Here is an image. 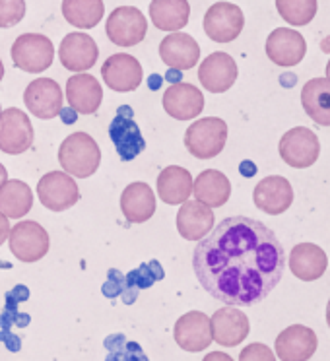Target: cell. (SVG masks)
<instances>
[{"instance_id": "19", "label": "cell", "mask_w": 330, "mask_h": 361, "mask_svg": "<svg viewBox=\"0 0 330 361\" xmlns=\"http://www.w3.org/2000/svg\"><path fill=\"white\" fill-rule=\"evenodd\" d=\"M204 94L192 84H171L164 94V109L177 121L197 118L204 109Z\"/></svg>"}, {"instance_id": "5", "label": "cell", "mask_w": 330, "mask_h": 361, "mask_svg": "<svg viewBox=\"0 0 330 361\" xmlns=\"http://www.w3.org/2000/svg\"><path fill=\"white\" fill-rule=\"evenodd\" d=\"M10 251L22 262H37L49 252L51 239L47 229L33 220L18 221L14 228H10L8 235Z\"/></svg>"}, {"instance_id": "17", "label": "cell", "mask_w": 330, "mask_h": 361, "mask_svg": "<svg viewBox=\"0 0 330 361\" xmlns=\"http://www.w3.org/2000/svg\"><path fill=\"white\" fill-rule=\"evenodd\" d=\"M317 334L309 326L293 324L276 338V355L282 361H307L317 352Z\"/></svg>"}, {"instance_id": "8", "label": "cell", "mask_w": 330, "mask_h": 361, "mask_svg": "<svg viewBox=\"0 0 330 361\" xmlns=\"http://www.w3.org/2000/svg\"><path fill=\"white\" fill-rule=\"evenodd\" d=\"M280 156L286 164L295 169H305L319 159L321 154V142L311 128L295 126L283 134L280 140Z\"/></svg>"}, {"instance_id": "42", "label": "cell", "mask_w": 330, "mask_h": 361, "mask_svg": "<svg viewBox=\"0 0 330 361\" xmlns=\"http://www.w3.org/2000/svg\"><path fill=\"white\" fill-rule=\"evenodd\" d=\"M157 86H159V78L154 76V78H152V90H157Z\"/></svg>"}, {"instance_id": "16", "label": "cell", "mask_w": 330, "mask_h": 361, "mask_svg": "<svg viewBox=\"0 0 330 361\" xmlns=\"http://www.w3.org/2000/svg\"><path fill=\"white\" fill-rule=\"evenodd\" d=\"M99 56V49L90 35L86 33H68L64 35L59 47V59L66 71L71 72H86L90 71Z\"/></svg>"}, {"instance_id": "6", "label": "cell", "mask_w": 330, "mask_h": 361, "mask_svg": "<svg viewBox=\"0 0 330 361\" xmlns=\"http://www.w3.org/2000/svg\"><path fill=\"white\" fill-rule=\"evenodd\" d=\"M105 33L118 47H134L146 37L148 20L134 6H118L107 18Z\"/></svg>"}, {"instance_id": "44", "label": "cell", "mask_w": 330, "mask_h": 361, "mask_svg": "<svg viewBox=\"0 0 330 361\" xmlns=\"http://www.w3.org/2000/svg\"><path fill=\"white\" fill-rule=\"evenodd\" d=\"M326 322H329V326H330V299H329V305H326Z\"/></svg>"}, {"instance_id": "33", "label": "cell", "mask_w": 330, "mask_h": 361, "mask_svg": "<svg viewBox=\"0 0 330 361\" xmlns=\"http://www.w3.org/2000/svg\"><path fill=\"white\" fill-rule=\"evenodd\" d=\"M276 8L290 25H307L317 16V0H276Z\"/></svg>"}, {"instance_id": "45", "label": "cell", "mask_w": 330, "mask_h": 361, "mask_svg": "<svg viewBox=\"0 0 330 361\" xmlns=\"http://www.w3.org/2000/svg\"><path fill=\"white\" fill-rule=\"evenodd\" d=\"M326 80H330V61L329 64H326Z\"/></svg>"}, {"instance_id": "10", "label": "cell", "mask_w": 330, "mask_h": 361, "mask_svg": "<svg viewBox=\"0 0 330 361\" xmlns=\"http://www.w3.org/2000/svg\"><path fill=\"white\" fill-rule=\"evenodd\" d=\"M245 27L243 10L231 2H216L204 14V32L216 43L236 41Z\"/></svg>"}, {"instance_id": "36", "label": "cell", "mask_w": 330, "mask_h": 361, "mask_svg": "<svg viewBox=\"0 0 330 361\" xmlns=\"http://www.w3.org/2000/svg\"><path fill=\"white\" fill-rule=\"evenodd\" d=\"M239 361H276L274 352L267 344H249L239 353Z\"/></svg>"}, {"instance_id": "3", "label": "cell", "mask_w": 330, "mask_h": 361, "mask_svg": "<svg viewBox=\"0 0 330 361\" xmlns=\"http://www.w3.org/2000/svg\"><path fill=\"white\" fill-rule=\"evenodd\" d=\"M228 142V125L224 118H198L185 133V146L190 156L198 159H212L220 156Z\"/></svg>"}, {"instance_id": "11", "label": "cell", "mask_w": 330, "mask_h": 361, "mask_svg": "<svg viewBox=\"0 0 330 361\" xmlns=\"http://www.w3.org/2000/svg\"><path fill=\"white\" fill-rule=\"evenodd\" d=\"M63 87L51 78L33 80L24 92V103L33 117L51 121L63 111Z\"/></svg>"}, {"instance_id": "28", "label": "cell", "mask_w": 330, "mask_h": 361, "mask_svg": "<svg viewBox=\"0 0 330 361\" xmlns=\"http://www.w3.org/2000/svg\"><path fill=\"white\" fill-rule=\"evenodd\" d=\"M192 195L208 208H220L231 197V183L218 169H206L192 180Z\"/></svg>"}, {"instance_id": "15", "label": "cell", "mask_w": 330, "mask_h": 361, "mask_svg": "<svg viewBox=\"0 0 330 361\" xmlns=\"http://www.w3.org/2000/svg\"><path fill=\"white\" fill-rule=\"evenodd\" d=\"M307 53V43L303 35L290 27H278L268 35L267 55L278 66L290 68L303 61Z\"/></svg>"}, {"instance_id": "13", "label": "cell", "mask_w": 330, "mask_h": 361, "mask_svg": "<svg viewBox=\"0 0 330 361\" xmlns=\"http://www.w3.org/2000/svg\"><path fill=\"white\" fill-rule=\"evenodd\" d=\"M175 342L181 350L197 353L212 344V326L210 319L202 311H189L175 322Z\"/></svg>"}, {"instance_id": "20", "label": "cell", "mask_w": 330, "mask_h": 361, "mask_svg": "<svg viewBox=\"0 0 330 361\" xmlns=\"http://www.w3.org/2000/svg\"><path fill=\"white\" fill-rule=\"evenodd\" d=\"M210 326H212L214 342L226 345V348L241 344L245 338L249 336V330H251L247 314L231 305L218 309L210 319Z\"/></svg>"}, {"instance_id": "2", "label": "cell", "mask_w": 330, "mask_h": 361, "mask_svg": "<svg viewBox=\"0 0 330 361\" xmlns=\"http://www.w3.org/2000/svg\"><path fill=\"white\" fill-rule=\"evenodd\" d=\"M59 164L72 177H92L102 164V149L86 133H72L59 148Z\"/></svg>"}, {"instance_id": "12", "label": "cell", "mask_w": 330, "mask_h": 361, "mask_svg": "<svg viewBox=\"0 0 330 361\" xmlns=\"http://www.w3.org/2000/svg\"><path fill=\"white\" fill-rule=\"evenodd\" d=\"M102 76L103 82L113 92L126 94V92H134L140 86L144 80V71H142V64L133 55L117 53V55H111L103 63Z\"/></svg>"}, {"instance_id": "27", "label": "cell", "mask_w": 330, "mask_h": 361, "mask_svg": "<svg viewBox=\"0 0 330 361\" xmlns=\"http://www.w3.org/2000/svg\"><path fill=\"white\" fill-rule=\"evenodd\" d=\"M109 136L113 144H115L118 157L123 161H133L134 157L140 156L144 148H146V142L142 138L140 126L134 123V118H130V115L123 117L118 113L109 126Z\"/></svg>"}, {"instance_id": "25", "label": "cell", "mask_w": 330, "mask_h": 361, "mask_svg": "<svg viewBox=\"0 0 330 361\" xmlns=\"http://www.w3.org/2000/svg\"><path fill=\"white\" fill-rule=\"evenodd\" d=\"M192 180L195 179L189 169L179 167V165H169L157 175V197L161 198L165 204H183L192 195Z\"/></svg>"}, {"instance_id": "14", "label": "cell", "mask_w": 330, "mask_h": 361, "mask_svg": "<svg viewBox=\"0 0 330 361\" xmlns=\"http://www.w3.org/2000/svg\"><path fill=\"white\" fill-rule=\"evenodd\" d=\"M252 200L260 212L280 216L293 202V189L286 177L270 175V177L259 180V185L255 187V192H252Z\"/></svg>"}, {"instance_id": "24", "label": "cell", "mask_w": 330, "mask_h": 361, "mask_svg": "<svg viewBox=\"0 0 330 361\" xmlns=\"http://www.w3.org/2000/svg\"><path fill=\"white\" fill-rule=\"evenodd\" d=\"M329 267L326 252L314 243H299L290 252V270L291 274L303 280V282H314L319 280Z\"/></svg>"}, {"instance_id": "40", "label": "cell", "mask_w": 330, "mask_h": 361, "mask_svg": "<svg viewBox=\"0 0 330 361\" xmlns=\"http://www.w3.org/2000/svg\"><path fill=\"white\" fill-rule=\"evenodd\" d=\"M61 115H63V123H66V125H72V123L76 121V111H74V109H72V111H68V109L61 111Z\"/></svg>"}, {"instance_id": "34", "label": "cell", "mask_w": 330, "mask_h": 361, "mask_svg": "<svg viewBox=\"0 0 330 361\" xmlns=\"http://www.w3.org/2000/svg\"><path fill=\"white\" fill-rule=\"evenodd\" d=\"M25 16L24 0H0V27H14Z\"/></svg>"}, {"instance_id": "22", "label": "cell", "mask_w": 330, "mask_h": 361, "mask_svg": "<svg viewBox=\"0 0 330 361\" xmlns=\"http://www.w3.org/2000/svg\"><path fill=\"white\" fill-rule=\"evenodd\" d=\"M66 102L80 115H94L103 102L102 84L92 74L78 72L66 82Z\"/></svg>"}, {"instance_id": "35", "label": "cell", "mask_w": 330, "mask_h": 361, "mask_svg": "<svg viewBox=\"0 0 330 361\" xmlns=\"http://www.w3.org/2000/svg\"><path fill=\"white\" fill-rule=\"evenodd\" d=\"M111 352L107 361H148L142 352V348L134 342H121V345H107Z\"/></svg>"}, {"instance_id": "43", "label": "cell", "mask_w": 330, "mask_h": 361, "mask_svg": "<svg viewBox=\"0 0 330 361\" xmlns=\"http://www.w3.org/2000/svg\"><path fill=\"white\" fill-rule=\"evenodd\" d=\"M2 78H4V64L0 61V82H2Z\"/></svg>"}, {"instance_id": "29", "label": "cell", "mask_w": 330, "mask_h": 361, "mask_svg": "<svg viewBox=\"0 0 330 361\" xmlns=\"http://www.w3.org/2000/svg\"><path fill=\"white\" fill-rule=\"evenodd\" d=\"M301 105L317 125L330 126V80L313 78L301 90Z\"/></svg>"}, {"instance_id": "46", "label": "cell", "mask_w": 330, "mask_h": 361, "mask_svg": "<svg viewBox=\"0 0 330 361\" xmlns=\"http://www.w3.org/2000/svg\"><path fill=\"white\" fill-rule=\"evenodd\" d=\"M0 113H2V109H0Z\"/></svg>"}, {"instance_id": "9", "label": "cell", "mask_w": 330, "mask_h": 361, "mask_svg": "<svg viewBox=\"0 0 330 361\" xmlns=\"http://www.w3.org/2000/svg\"><path fill=\"white\" fill-rule=\"evenodd\" d=\"M37 197L51 212H64L80 200V189L68 173L51 171L37 183Z\"/></svg>"}, {"instance_id": "32", "label": "cell", "mask_w": 330, "mask_h": 361, "mask_svg": "<svg viewBox=\"0 0 330 361\" xmlns=\"http://www.w3.org/2000/svg\"><path fill=\"white\" fill-rule=\"evenodd\" d=\"M105 14L103 0H63V16L78 30H92Z\"/></svg>"}, {"instance_id": "30", "label": "cell", "mask_w": 330, "mask_h": 361, "mask_svg": "<svg viewBox=\"0 0 330 361\" xmlns=\"http://www.w3.org/2000/svg\"><path fill=\"white\" fill-rule=\"evenodd\" d=\"M149 18L161 32H179L189 24V0H152Z\"/></svg>"}, {"instance_id": "23", "label": "cell", "mask_w": 330, "mask_h": 361, "mask_svg": "<svg viewBox=\"0 0 330 361\" xmlns=\"http://www.w3.org/2000/svg\"><path fill=\"white\" fill-rule=\"evenodd\" d=\"M214 228V212L198 200H185L177 212V231L187 241H200Z\"/></svg>"}, {"instance_id": "39", "label": "cell", "mask_w": 330, "mask_h": 361, "mask_svg": "<svg viewBox=\"0 0 330 361\" xmlns=\"http://www.w3.org/2000/svg\"><path fill=\"white\" fill-rule=\"evenodd\" d=\"M239 169H241V173H243L245 177H252V175H255V171H257V167H255V164H252V161H243Z\"/></svg>"}, {"instance_id": "37", "label": "cell", "mask_w": 330, "mask_h": 361, "mask_svg": "<svg viewBox=\"0 0 330 361\" xmlns=\"http://www.w3.org/2000/svg\"><path fill=\"white\" fill-rule=\"evenodd\" d=\"M10 235V224H8V218L6 216H2L0 214V245L4 243Z\"/></svg>"}, {"instance_id": "21", "label": "cell", "mask_w": 330, "mask_h": 361, "mask_svg": "<svg viewBox=\"0 0 330 361\" xmlns=\"http://www.w3.org/2000/svg\"><path fill=\"white\" fill-rule=\"evenodd\" d=\"M159 56L171 71H190L200 59V47L189 33L173 32L159 43Z\"/></svg>"}, {"instance_id": "1", "label": "cell", "mask_w": 330, "mask_h": 361, "mask_svg": "<svg viewBox=\"0 0 330 361\" xmlns=\"http://www.w3.org/2000/svg\"><path fill=\"white\" fill-rule=\"evenodd\" d=\"M192 268L214 299L231 307H251L280 283L286 251L262 221L233 216L200 239L192 252Z\"/></svg>"}, {"instance_id": "31", "label": "cell", "mask_w": 330, "mask_h": 361, "mask_svg": "<svg viewBox=\"0 0 330 361\" xmlns=\"http://www.w3.org/2000/svg\"><path fill=\"white\" fill-rule=\"evenodd\" d=\"M33 208V192L32 189L25 185L24 180H6L0 187V214L12 218V220H20L25 214L32 212Z\"/></svg>"}, {"instance_id": "7", "label": "cell", "mask_w": 330, "mask_h": 361, "mask_svg": "<svg viewBox=\"0 0 330 361\" xmlns=\"http://www.w3.org/2000/svg\"><path fill=\"white\" fill-rule=\"evenodd\" d=\"M35 130L24 111L10 107L0 113V152L8 156L24 154L33 146Z\"/></svg>"}, {"instance_id": "38", "label": "cell", "mask_w": 330, "mask_h": 361, "mask_svg": "<svg viewBox=\"0 0 330 361\" xmlns=\"http://www.w3.org/2000/svg\"><path fill=\"white\" fill-rule=\"evenodd\" d=\"M202 361H233V357L224 352H210Z\"/></svg>"}, {"instance_id": "41", "label": "cell", "mask_w": 330, "mask_h": 361, "mask_svg": "<svg viewBox=\"0 0 330 361\" xmlns=\"http://www.w3.org/2000/svg\"><path fill=\"white\" fill-rule=\"evenodd\" d=\"M6 180H8V171H6V167H4V165L0 164V187H2Z\"/></svg>"}, {"instance_id": "4", "label": "cell", "mask_w": 330, "mask_h": 361, "mask_svg": "<svg viewBox=\"0 0 330 361\" xmlns=\"http://www.w3.org/2000/svg\"><path fill=\"white\" fill-rule=\"evenodd\" d=\"M12 63L20 71L37 74L45 72L55 61V47L53 41L41 33H24L20 35L10 49Z\"/></svg>"}, {"instance_id": "26", "label": "cell", "mask_w": 330, "mask_h": 361, "mask_svg": "<svg viewBox=\"0 0 330 361\" xmlns=\"http://www.w3.org/2000/svg\"><path fill=\"white\" fill-rule=\"evenodd\" d=\"M121 210L128 224H144L156 214V197L146 183H130L121 195Z\"/></svg>"}, {"instance_id": "18", "label": "cell", "mask_w": 330, "mask_h": 361, "mask_svg": "<svg viewBox=\"0 0 330 361\" xmlns=\"http://www.w3.org/2000/svg\"><path fill=\"white\" fill-rule=\"evenodd\" d=\"M237 64L233 56L228 53H212L206 56L204 63L198 66V80L210 94H224L236 84L237 80Z\"/></svg>"}]
</instances>
